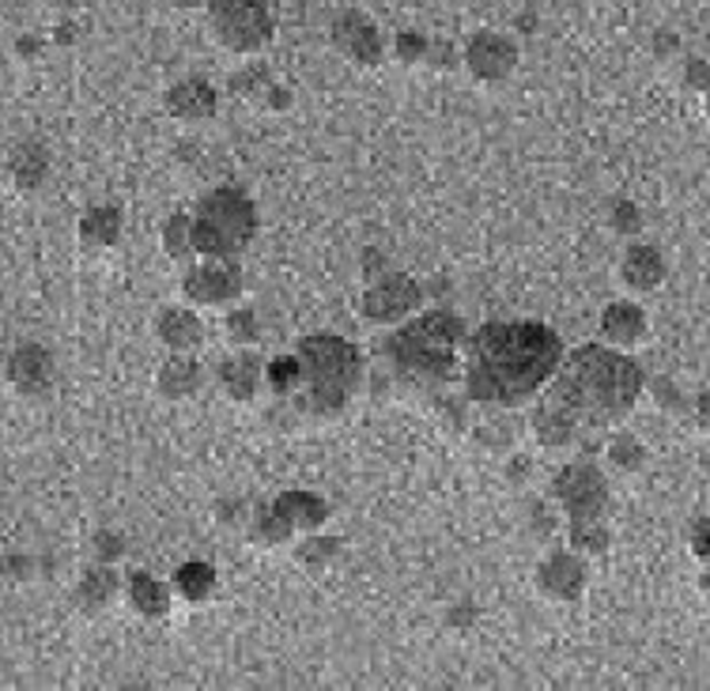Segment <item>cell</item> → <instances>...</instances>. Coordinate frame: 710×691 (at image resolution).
<instances>
[{"label": "cell", "instance_id": "f35d334b", "mask_svg": "<svg viewBox=\"0 0 710 691\" xmlns=\"http://www.w3.org/2000/svg\"><path fill=\"white\" fill-rule=\"evenodd\" d=\"M186 4H194V0H186Z\"/></svg>", "mask_w": 710, "mask_h": 691}, {"label": "cell", "instance_id": "d6986e66", "mask_svg": "<svg viewBox=\"0 0 710 691\" xmlns=\"http://www.w3.org/2000/svg\"><path fill=\"white\" fill-rule=\"evenodd\" d=\"M219 378H224V389L231 393L235 401H254L257 389H262V359L254 352H243L235 359H227L219 367Z\"/></svg>", "mask_w": 710, "mask_h": 691}, {"label": "cell", "instance_id": "8992f818", "mask_svg": "<svg viewBox=\"0 0 710 691\" xmlns=\"http://www.w3.org/2000/svg\"><path fill=\"white\" fill-rule=\"evenodd\" d=\"M208 31L231 53H262L276 23L265 0H208Z\"/></svg>", "mask_w": 710, "mask_h": 691}, {"label": "cell", "instance_id": "6da1fadb", "mask_svg": "<svg viewBox=\"0 0 710 691\" xmlns=\"http://www.w3.org/2000/svg\"><path fill=\"white\" fill-rule=\"evenodd\" d=\"M639 363L623 352L582 344L544 382L541 397L530 412L536 443L549 450H582L598 443L609 427H617L642 397Z\"/></svg>", "mask_w": 710, "mask_h": 691}, {"label": "cell", "instance_id": "836d02e7", "mask_svg": "<svg viewBox=\"0 0 710 691\" xmlns=\"http://www.w3.org/2000/svg\"><path fill=\"white\" fill-rule=\"evenodd\" d=\"M612 227H617L620 235H635V230H639V208L631 205V200H620V205L612 208Z\"/></svg>", "mask_w": 710, "mask_h": 691}, {"label": "cell", "instance_id": "277c9868", "mask_svg": "<svg viewBox=\"0 0 710 691\" xmlns=\"http://www.w3.org/2000/svg\"><path fill=\"white\" fill-rule=\"evenodd\" d=\"M299 389L303 405L318 416H337L363 382V355L355 344L333 333L306 337L299 344Z\"/></svg>", "mask_w": 710, "mask_h": 691}, {"label": "cell", "instance_id": "f546056e", "mask_svg": "<svg viewBox=\"0 0 710 691\" xmlns=\"http://www.w3.org/2000/svg\"><path fill=\"white\" fill-rule=\"evenodd\" d=\"M227 337L235 344H243V348H249V344L262 340V325H257V318L249 310H235V314H227Z\"/></svg>", "mask_w": 710, "mask_h": 691}, {"label": "cell", "instance_id": "4dcf8cb0", "mask_svg": "<svg viewBox=\"0 0 710 691\" xmlns=\"http://www.w3.org/2000/svg\"><path fill=\"white\" fill-rule=\"evenodd\" d=\"M427 50H431V42H427L424 34H416V31H401L397 38H393V53H397L401 65L424 61Z\"/></svg>", "mask_w": 710, "mask_h": 691}, {"label": "cell", "instance_id": "4316f807", "mask_svg": "<svg viewBox=\"0 0 710 691\" xmlns=\"http://www.w3.org/2000/svg\"><path fill=\"white\" fill-rule=\"evenodd\" d=\"M604 454H609L612 468H620V473H639V468L647 465V446H642L635 435H612Z\"/></svg>", "mask_w": 710, "mask_h": 691}, {"label": "cell", "instance_id": "9c48e42d", "mask_svg": "<svg viewBox=\"0 0 710 691\" xmlns=\"http://www.w3.org/2000/svg\"><path fill=\"white\" fill-rule=\"evenodd\" d=\"M181 292L197 306H227L243 295V268L231 257H213V261L189 268L186 280H181Z\"/></svg>", "mask_w": 710, "mask_h": 691}, {"label": "cell", "instance_id": "7c38bea8", "mask_svg": "<svg viewBox=\"0 0 710 691\" xmlns=\"http://www.w3.org/2000/svg\"><path fill=\"white\" fill-rule=\"evenodd\" d=\"M536 590L549 601H574L586 590V563L574 552H552L536 567Z\"/></svg>", "mask_w": 710, "mask_h": 691}, {"label": "cell", "instance_id": "cb8c5ba5", "mask_svg": "<svg viewBox=\"0 0 710 691\" xmlns=\"http://www.w3.org/2000/svg\"><path fill=\"white\" fill-rule=\"evenodd\" d=\"M114 598H118V574L110 567H91L83 574L80 590H76V604H83V609H91V612L107 609Z\"/></svg>", "mask_w": 710, "mask_h": 691}, {"label": "cell", "instance_id": "603a6c76", "mask_svg": "<svg viewBox=\"0 0 710 691\" xmlns=\"http://www.w3.org/2000/svg\"><path fill=\"white\" fill-rule=\"evenodd\" d=\"M50 175V151L42 144H23L12 159V178L19 189H38Z\"/></svg>", "mask_w": 710, "mask_h": 691}, {"label": "cell", "instance_id": "d4e9b609", "mask_svg": "<svg viewBox=\"0 0 710 691\" xmlns=\"http://www.w3.org/2000/svg\"><path fill=\"white\" fill-rule=\"evenodd\" d=\"M175 590L186 601H194V604L208 601V598H213V590H216V571L208 567V563H200V560L181 563L178 574H175Z\"/></svg>", "mask_w": 710, "mask_h": 691}, {"label": "cell", "instance_id": "484cf974", "mask_svg": "<svg viewBox=\"0 0 710 691\" xmlns=\"http://www.w3.org/2000/svg\"><path fill=\"white\" fill-rule=\"evenodd\" d=\"M571 549L574 555H590V560H601L609 552V530H604L601 517L593 522H571Z\"/></svg>", "mask_w": 710, "mask_h": 691}, {"label": "cell", "instance_id": "8fae6325", "mask_svg": "<svg viewBox=\"0 0 710 691\" xmlns=\"http://www.w3.org/2000/svg\"><path fill=\"white\" fill-rule=\"evenodd\" d=\"M329 38H333V46H337V53L348 57L352 65H378L382 53H386L382 31L363 12H341Z\"/></svg>", "mask_w": 710, "mask_h": 691}, {"label": "cell", "instance_id": "8d00e7d4", "mask_svg": "<svg viewBox=\"0 0 710 691\" xmlns=\"http://www.w3.org/2000/svg\"><path fill=\"white\" fill-rule=\"evenodd\" d=\"M688 72H692V83H696V88L703 91V88H707V65H703V61H692V69H688Z\"/></svg>", "mask_w": 710, "mask_h": 691}, {"label": "cell", "instance_id": "d590c367", "mask_svg": "<svg viewBox=\"0 0 710 691\" xmlns=\"http://www.w3.org/2000/svg\"><path fill=\"white\" fill-rule=\"evenodd\" d=\"M692 544L699 552V560H707V522H696V533H692Z\"/></svg>", "mask_w": 710, "mask_h": 691}, {"label": "cell", "instance_id": "f1b7e54d", "mask_svg": "<svg viewBox=\"0 0 710 691\" xmlns=\"http://www.w3.org/2000/svg\"><path fill=\"white\" fill-rule=\"evenodd\" d=\"M162 246H167L170 257L194 254V246H189V216H170L162 224Z\"/></svg>", "mask_w": 710, "mask_h": 691}, {"label": "cell", "instance_id": "ba28073f", "mask_svg": "<svg viewBox=\"0 0 710 691\" xmlns=\"http://www.w3.org/2000/svg\"><path fill=\"white\" fill-rule=\"evenodd\" d=\"M420 306V284L405 273H386L363 292V318L371 325H397Z\"/></svg>", "mask_w": 710, "mask_h": 691}, {"label": "cell", "instance_id": "30bf717a", "mask_svg": "<svg viewBox=\"0 0 710 691\" xmlns=\"http://www.w3.org/2000/svg\"><path fill=\"white\" fill-rule=\"evenodd\" d=\"M465 65H469V72H473L476 80H484V83L506 80V76L517 69V46L506 34L480 31V34L469 38Z\"/></svg>", "mask_w": 710, "mask_h": 691}, {"label": "cell", "instance_id": "83f0119b", "mask_svg": "<svg viewBox=\"0 0 710 691\" xmlns=\"http://www.w3.org/2000/svg\"><path fill=\"white\" fill-rule=\"evenodd\" d=\"M265 378L268 386H273V393H280V397L299 393V359H295V355H280V359H273L265 367Z\"/></svg>", "mask_w": 710, "mask_h": 691}, {"label": "cell", "instance_id": "44dd1931", "mask_svg": "<svg viewBox=\"0 0 710 691\" xmlns=\"http://www.w3.org/2000/svg\"><path fill=\"white\" fill-rule=\"evenodd\" d=\"M129 601H132V609L148 620H162L170 612V590L159 579H151V574H132Z\"/></svg>", "mask_w": 710, "mask_h": 691}, {"label": "cell", "instance_id": "7402d4cb", "mask_svg": "<svg viewBox=\"0 0 710 691\" xmlns=\"http://www.w3.org/2000/svg\"><path fill=\"white\" fill-rule=\"evenodd\" d=\"M80 238L88 246H99V249L114 246L121 238V213L114 205L91 208V213L80 219Z\"/></svg>", "mask_w": 710, "mask_h": 691}, {"label": "cell", "instance_id": "d6a6232c", "mask_svg": "<svg viewBox=\"0 0 710 691\" xmlns=\"http://www.w3.org/2000/svg\"><path fill=\"white\" fill-rule=\"evenodd\" d=\"M337 549H341V541H333V536H325V541H322V536H310V544H303L299 555L306 563H325Z\"/></svg>", "mask_w": 710, "mask_h": 691}, {"label": "cell", "instance_id": "74e56055", "mask_svg": "<svg viewBox=\"0 0 710 691\" xmlns=\"http://www.w3.org/2000/svg\"><path fill=\"white\" fill-rule=\"evenodd\" d=\"M46 4L57 8V12H72V8L80 4V0H46Z\"/></svg>", "mask_w": 710, "mask_h": 691}, {"label": "cell", "instance_id": "52a82bcc", "mask_svg": "<svg viewBox=\"0 0 710 691\" xmlns=\"http://www.w3.org/2000/svg\"><path fill=\"white\" fill-rule=\"evenodd\" d=\"M552 498L571 522H593L609 506V484L593 465H568L552 480Z\"/></svg>", "mask_w": 710, "mask_h": 691}, {"label": "cell", "instance_id": "1f68e13d", "mask_svg": "<svg viewBox=\"0 0 710 691\" xmlns=\"http://www.w3.org/2000/svg\"><path fill=\"white\" fill-rule=\"evenodd\" d=\"M287 536H292V530H287L284 525V517L273 511V506H268V511L257 517V525H254V541H262V544H280V541H287Z\"/></svg>", "mask_w": 710, "mask_h": 691}, {"label": "cell", "instance_id": "5b68a950", "mask_svg": "<svg viewBox=\"0 0 710 691\" xmlns=\"http://www.w3.org/2000/svg\"><path fill=\"white\" fill-rule=\"evenodd\" d=\"M257 235V205L243 189H213L189 219V246L200 257H238Z\"/></svg>", "mask_w": 710, "mask_h": 691}, {"label": "cell", "instance_id": "5bb4252c", "mask_svg": "<svg viewBox=\"0 0 710 691\" xmlns=\"http://www.w3.org/2000/svg\"><path fill=\"white\" fill-rule=\"evenodd\" d=\"M167 110L181 121H208L216 113V88L200 76H186L167 91Z\"/></svg>", "mask_w": 710, "mask_h": 691}, {"label": "cell", "instance_id": "2e32d148", "mask_svg": "<svg viewBox=\"0 0 710 691\" xmlns=\"http://www.w3.org/2000/svg\"><path fill=\"white\" fill-rule=\"evenodd\" d=\"M273 511L284 517V525H287L292 533H295V530L318 533L322 522H325V514H329V506H325L322 498L310 495V492H287V495L276 498Z\"/></svg>", "mask_w": 710, "mask_h": 691}, {"label": "cell", "instance_id": "ac0fdd59", "mask_svg": "<svg viewBox=\"0 0 710 691\" xmlns=\"http://www.w3.org/2000/svg\"><path fill=\"white\" fill-rule=\"evenodd\" d=\"M156 333H159V340L167 344L170 352H194L200 344V337H205L200 318L194 310H181V306H170V310L159 314Z\"/></svg>", "mask_w": 710, "mask_h": 691}, {"label": "cell", "instance_id": "e575fe53", "mask_svg": "<svg viewBox=\"0 0 710 691\" xmlns=\"http://www.w3.org/2000/svg\"><path fill=\"white\" fill-rule=\"evenodd\" d=\"M121 552V541H118V536H107V533H99V560L102 563H110L114 560V555H118Z\"/></svg>", "mask_w": 710, "mask_h": 691}, {"label": "cell", "instance_id": "3957f363", "mask_svg": "<svg viewBox=\"0 0 710 691\" xmlns=\"http://www.w3.org/2000/svg\"><path fill=\"white\" fill-rule=\"evenodd\" d=\"M465 348V322L450 310H427L386 340V359L401 378L412 382H454L457 363H462Z\"/></svg>", "mask_w": 710, "mask_h": 691}, {"label": "cell", "instance_id": "9a60e30c", "mask_svg": "<svg viewBox=\"0 0 710 691\" xmlns=\"http://www.w3.org/2000/svg\"><path fill=\"white\" fill-rule=\"evenodd\" d=\"M647 314L635 303H612L604 306L601 314V337L612 344V348H635V344L647 340Z\"/></svg>", "mask_w": 710, "mask_h": 691}, {"label": "cell", "instance_id": "e0dca14e", "mask_svg": "<svg viewBox=\"0 0 710 691\" xmlns=\"http://www.w3.org/2000/svg\"><path fill=\"white\" fill-rule=\"evenodd\" d=\"M620 276L631 292H654V287H661V280H665V261H661L654 246H631L628 254H623Z\"/></svg>", "mask_w": 710, "mask_h": 691}, {"label": "cell", "instance_id": "7a4b0ae2", "mask_svg": "<svg viewBox=\"0 0 710 691\" xmlns=\"http://www.w3.org/2000/svg\"><path fill=\"white\" fill-rule=\"evenodd\" d=\"M465 393L487 408H517L536 397L563 359V340L541 322H484L465 333Z\"/></svg>", "mask_w": 710, "mask_h": 691}, {"label": "cell", "instance_id": "4fadbf2b", "mask_svg": "<svg viewBox=\"0 0 710 691\" xmlns=\"http://www.w3.org/2000/svg\"><path fill=\"white\" fill-rule=\"evenodd\" d=\"M8 382L12 389L27 393V397H38L53 386V355L42 344H19V348L8 355Z\"/></svg>", "mask_w": 710, "mask_h": 691}, {"label": "cell", "instance_id": "ffe728a7", "mask_svg": "<svg viewBox=\"0 0 710 691\" xmlns=\"http://www.w3.org/2000/svg\"><path fill=\"white\" fill-rule=\"evenodd\" d=\"M200 363L197 359H189L186 352L175 355L170 363H162V371H159V393L162 397H170V401H181V397H194V393L200 389Z\"/></svg>", "mask_w": 710, "mask_h": 691}]
</instances>
